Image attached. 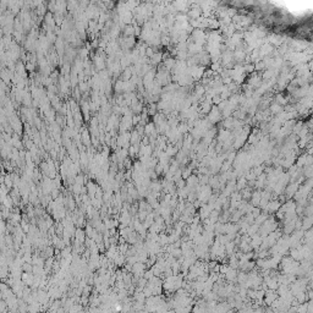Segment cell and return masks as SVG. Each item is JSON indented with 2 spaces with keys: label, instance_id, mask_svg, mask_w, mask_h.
<instances>
[{
  "label": "cell",
  "instance_id": "1",
  "mask_svg": "<svg viewBox=\"0 0 313 313\" xmlns=\"http://www.w3.org/2000/svg\"><path fill=\"white\" fill-rule=\"evenodd\" d=\"M3 184L9 188V190H11L12 186H14V181H12V177H11V174H7L4 176V181H3Z\"/></svg>",
  "mask_w": 313,
  "mask_h": 313
},
{
  "label": "cell",
  "instance_id": "2",
  "mask_svg": "<svg viewBox=\"0 0 313 313\" xmlns=\"http://www.w3.org/2000/svg\"><path fill=\"white\" fill-rule=\"evenodd\" d=\"M85 241V233L82 230H77L76 231V244H82Z\"/></svg>",
  "mask_w": 313,
  "mask_h": 313
},
{
  "label": "cell",
  "instance_id": "3",
  "mask_svg": "<svg viewBox=\"0 0 313 313\" xmlns=\"http://www.w3.org/2000/svg\"><path fill=\"white\" fill-rule=\"evenodd\" d=\"M7 311V305L5 300H0V313H5Z\"/></svg>",
  "mask_w": 313,
  "mask_h": 313
},
{
  "label": "cell",
  "instance_id": "4",
  "mask_svg": "<svg viewBox=\"0 0 313 313\" xmlns=\"http://www.w3.org/2000/svg\"><path fill=\"white\" fill-rule=\"evenodd\" d=\"M5 230H6V223H5L3 219H0V233L4 234Z\"/></svg>",
  "mask_w": 313,
  "mask_h": 313
},
{
  "label": "cell",
  "instance_id": "5",
  "mask_svg": "<svg viewBox=\"0 0 313 313\" xmlns=\"http://www.w3.org/2000/svg\"><path fill=\"white\" fill-rule=\"evenodd\" d=\"M14 36H15L16 42H21V40H22V38H23L21 32H16V31H14Z\"/></svg>",
  "mask_w": 313,
  "mask_h": 313
}]
</instances>
